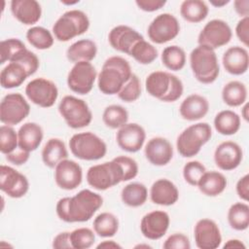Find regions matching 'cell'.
Here are the masks:
<instances>
[{
    "label": "cell",
    "instance_id": "obj_1",
    "mask_svg": "<svg viewBox=\"0 0 249 249\" xmlns=\"http://www.w3.org/2000/svg\"><path fill=\"white\" fill-rule=\"evenodd\" d=\"M102 196L90 190L84 189L73 196L60 198L55 206L57 217L66 223L87 222L102 206Z\"/></svg>",
    "mask_w": 249,
    "mask_h": 249
},
{
    "label": "cell",
    "instance_id": "obj_2",
    "mask_svg": "<svg viewBox=\"0 0 249 249\" xmlns=\"http://www.w3.org/2000/svg\"><path fill=\"white\" fill-rule=\"evenodd\" d=\"M132 74L130 64L125 58L120 55L110 56L104 61L97 75V87L104 94H118Z\"/></svg>",
    "mask_w": 249,
    "mask_h": 249
},
{
    "label": "cell",
    "instance_id": "obj_3",
    "mask_svg": "<svg viewBox=\"0 0 249 249\" xmlns=\"http://www.w3.org/2000/svg\"><path fill=\"white\" fill-rule=\"evenodd\" d=\"M147 92L163 102L178 100L184 91V86L180 78L166 71H154L145 80Z\"/></svg>",
    "mask_w": 249,
    "mask_h": 249
},
{
    "label": "cell",
    "instance_id": "obj_4",
    "mask_svg": "<svg viewBox=\"0 0 249 249\" xmlns=\"http://www.w3.org/2000/svg\"><path fill=\"white\" fill-rule=\"evenodd\" d=\"M190 66L195 78L201 84L214 83L220 74L217 54L206 46L198 45L191 52Z\"/></svg>",
    "mask_w": 249,
    "mask_h": 249
},
{
    "label": "cell",
    "instance_id": "obj_5",
    "mask_svg": "<svg viewBox=\"0 0 249 249\" xmlns=\"http://www.w3.org/2000/svg\"><path fill=\"white\" fill-rule=\"evenodd\" d=\"M89 28L88 15L81 10H69L63 13L53 25V34L59 42H67L86 33Z\"/></svg>",
    "mask_w": 249,
    "mask_h": 249
},
{
    "label": "cell",
    "instance_id": "obj_6",
    "mask_svg": "<svg viewBox=\"0 0 249 249\" xmlns=\"http://www.w3.org/2000/svg\"><path fill=\"white\" fill-rule=\"evenodd\" d=\"M212 136V128L207 123H197L186 127L177 137L176 148L184 158H192L197 155L201 147Z\"/></svg>",
    "mask_w": 249,
    "mask_h": 249
},
{
    "label": "cell",
    "instance_id": "obj_7",
    "mask_svg": "<svg viewBox=\"0 0 249 249\" xmlns=\"http://www.w3.org/2000/svg\"><path fill=\"white\" fill-rule=\"evenodd\" d=\"M69 148L74 157L83 160H97L107 153L103 139L90 131L74 134L69 140Z\"/></svg>",
    "mask_w": 249,
    "mask_h": 249
},
{
    "label": "cell",
    "instance_id": "obj_8",
    "mask_svg": "<svg viewBox=\"0 0 249 249\" xmlns=\"http://www.w3.org/2000/svg\"><path fill=\"white\" fill-rule=\"evenodd\" d=\"M58 112L67 125L74 129L88 126L92 120V113L88 103L73 95H65L61 99Z\"/></svg>",
    "mask_w": 249,
    "mask_h": 249
},
{
    "label": "cell",
    "instance_id": "obj_9",
    "mask_svg": "<svg viewBox=\"0 0 249 249\" xmlns=\"http://www.w3.org/2000/svg\"><path fill=\"white\" fill-rule=\"evenodd\" d=\"M88 184L97 191H106L123 182V171L113 159L111 161L90 166L87 171Z\"/></svg>",
    "mask_w": 249,
    "mask_h": 249
},
{
    "label": "cell",
    "instance_id": "obj_10",
    "mask_svg": "<svg viewBox=\"0 0 249 249\" xmlns=\"http://www.w3.org/2000/svg\"><path fill=\"white\" fill-rule=\"evenodd\" d=\"M30 113V106L22 94L12 92L6 94L0 103V121L6 125L21 123Z\"/></svg>",
    "mask_w": 249,
    "mask_h": 249
},
{
    "label": "cell",
    "instance_id": "obj_11",
    "mask_svg": "<svg viewBox=\"0 0 249 249\" xmlns=\"http://www.w3.org/2000/svg\"><path fill=\"white\" fill-rule=\"evenodd\" d=\"M97 79L95 67L89 61L74 63L67 75V86L75 93L85 95L91 91Z\"/></svg>",
    "mask_w": 249,
    "mask_h": 249
},
{
    "label": "cell",
    "instance_id": "obj_12",
    "mask_svg": "<svg viewBox=\"0 0 249 249\" xmlns=\"http://www.w3.org/2000/svg\"><path fill=\"white\" fill-rule=\"evenodd\" d=\"M180 23L176 17L169 13L158 15L149 24L147 34L155 44H165L178 36Z\"/></svg>",
    "mask_w": 249,
    "mask_h": 249
},
{
    "label": "cell",
    "instance_id": "obj_13",
    "mask_svg": "<svg viewBox=\"0 0 249 249\" xmlns=\"http://www.w3.org/2000/svg\"><path fill=\"white\" fill-rule=\"evenodd\" d=\"M26 97L35 105L42 108L52 107L58 96L56 85L46 78L40 77L31 80L25 87Z\"/></svg>",
    "mask_w": 249,
    "mask_h": 249
},
{
    "label": "cell",
    "instance_id": "obj_14",
    "mask_svg": "<svg viewBox=\"0 0 249 249\" xmlns=\"http://www.w3.org/2000/svg\"><path fill=\"white\" fill-rule=\"evenodd\" d=\"M232 31L229 23L223 19L215 18L208 21L197 37L198 45L206 46L214 51L230 43Z\"/></svg>",
    "mask_w": 249,
    "mask_h": 249
},
{
    "label": "cell",
    "instance_id": "obj_15",
    "mask_svg": "<svg viewBox=\"0 0 249 249\" xmlns=\"http://www.w3.org/2000/svg\"><path fill=\"white\" fill-rule=\"evenodd\" d=\"M0 189L12 198H20L27 194L29 182L25 175L14 167L2 164L0 166Z\"/></svg>",
    "mask_w": 249,
    "mask_h": 249
},
{
    "label": "cell",
    "instance_id": "obj_16",
    "mask_svg": "<svg viewBox=\"0 0 249 249\" xmlns=\"http://www.w3.org/2000/svg\"><path fill=\"white\" fill-rule=\"evenodd\" d=\"M194 237L197 248L216 249L222 242V234L215 221L202 218L198 220L194 228Z\"/></svg>",
    "mask_w": 249,
    "mask_h": 249
},
{
    "label": "cell",
    "instance_id": "obj_17",
    "mask_svg": "<svg viewBox=\"0 0 249 249\" xmlns=\"http://www.w3.org/2000/svg\"><path fill=\"white\" fill-rule=\"evenodd\" d=\"M55 184L62 190L72 191L79 187L83 180V169L75 160L65 159L54 167Z\"/></svg>",
    "mask_w": 249,
    "mask_h": 249
},
{
    "label": "cell",
    "instance_id": "obj_18",
    "mask_svg": "<svg viewBox=\"0 0 249 249\" xmlns=\"http://www.w3.org/2000/svg\"><path fill=\"white\" fill-rule=\"evenodd\" d=\"M169 224L170 218L165 211L154 210L142 217L140 231L147 239L158 240L166 233Z\"/></svg>",
    "mask_w": 249,
    "mask_h": 249
},
{
    "label": "cell",
    "instance_id": "obj_19",
    "mask_svg": "<svg viewBox=\"0 0 249 249\" xmlns=\"http://www.w3.org/2000/svg\"><path fill=\"white\" fill-rule=\"evenodd\" d=\"M146 132L143 126L136 123H127L119 128L116 134L118 146L128 153L138 152L144 145Z\"/></svg>",
    "mask_w": 249,
    "mask_h": 249
},
{
    "label": "cell",
    "instance_id": "obj_20",
    "mask_svg": "<svg viewBox=\"0 0 249 249\" xmlns=\"http://www.w3.org/2000/svg\"><path fill=\"white\" fill-rule=\"evenodd\" d=\"M243 159L241 147L233 141L227 140L220 143L214 151L215 164L221 170L230 171L239 166Z\"/></svg>",
    "mask_w": 249,
    "mask_h": 249
},
{
    "label": "cell",
    "instance_id": "obj_21",
    "mask_svg": "<svg viewBox=\"0 0 249 249\" xmlns=\"http://www.w3.org/2000/svg\"><path fill=\"white\" fill-rule=\"evenodd\" d=\"M142 39L144 38L138 31L124 24H120L113 27L108 34L110 46L114 50L128 55L135 43Z\"/></svg>",
    "mask_w": 249,
    "mask_h": 249
},
{
    "label": "cell",
    "instance_id": "obj_22",
    "mask_svg": "<svg viewBox=\"0 0 249 249\" xmlns=\"http://www.w3.org/2000/svg\"><path fill=\"white\" fill-rule=\"evenodd\" d=\"M144 154L150 163L156 166H163L169 163L173 158V147L163 137L151 138L144 148Z\"/></svg>",
    "mask_w": 249,
    "mask_h": 249
},
{
    "label": "cell",
    "instance_id": "obj_23",
    "mask_svg": "<svg viewBox=\"0 0 249 249\" xmlns=\"http://www.w3.org/2000/svg\"><path fill=\"white\" fill-rule=\"evenodd\" d=\"M222 63L228 73L234 76L242 75L249 67L248 52L240 46L230 47L223 54Z\"/></svg>",
    "mask_w": 249,
    "mask_h": 249
},
{
    "label": "cell",
    "instance_id": "obj_24",
    "mask_svg": "<svg viewBox=\"0 0 249 249\" xmlns=\"http://www.w3.org/2000/svg\"><path fill=\"white\" fill-rule=\"evenodd\" d=\"M150 198L153 203L162 206H170L177 202L179 191L176 185L166 178L156 180L150 189Z\"/></svg>",
    "mask_w": 249,
    "mask_h": 249
},
{
    "label": "cell",
    "instance_id": "obj_25",
    "mask_svg": "<svg viewBox=\"0 0 249 249\" xmlns=\"http://www.w3.org/2000/svg\"><path fill=\"white\" fill-rule=\"evenodd\" d=\"M11 12L15 18L25 25L37 23L42 16V8L36 0H13Z\"/></svg>",
    "mask_w": 249,
    "mask_h": 249
},
{
    "label": "cell",
    "instance_id": "obj_26",
    "mask_svg": "<svg viewBox=\"0 0 249 249\" xmlns=\"http://www.w3.org/2000/svg\"><path fill=\"white\" fill-rule=\"evenodd\" d=\"M209 110L208 100L197 93H193L187 96L179 107L181 117L186 121H198L206 116Z\"/></svg>",
    "mask_w": 249,
    "mask_h": 249
},
{
    "label": "cell",
    "instance_id": "obj_27",
    "mask_svg": "<svg viewBox=\"0 0 249 249\" xmlns=\"http://www.w3.org/2000/svg\"><path fill=\"white\" fill-rule=\"evenodd\" d=\"M18 147L32 152L35 151L42 143L44 132L40 124L34 122H27L23 124L18 130Z\"/></svg>",
    "mask_w": 249,
    "mask_h": 249
},
{
    "label": "cell",
    "instance_id": "obj_28",
    "mask_svg": "<svg viewBox=\"0 0 249 249\" xmlns=\"http://www.w3.org/2000/svg\"><path fill=\"white\" fill-rule=\"evenodd\" d=\"M227 184V178L223 173L215 170H206L200 177L196 187L207 196H217L226 190Z\"/></svg>",
    "mask_w": 249,
    "mask_h": 249
},
{
    "label": "cell",
    "instance_id": "obj_29",
    "mask_svg": "<svg viewBox=\"0 0 249 249\" xmlns=\"http://www.w3.org/2000/svg\"><path fill=\"white\" fill-rule=\"evenodd\" d=\"M97 53L96 44L89 39H81L71 44L66 50V57L73 63L81 61L90 62Z\"/></svg>",
    "mask_w": 249,
    "mask_h": 249
},
{
    "label": "cell",
    "instance_id": "obj_30",
    "mask_svg": "<svg viewBox=\"0 0 249 249\" xmlns=\"http://www.w3.org/2000/svg\"><path fill=\"white\" fill-rule=\"evenodd\" d=\"M41 155L44 164L50 168H54L58 162L68 158V151L61 139L51 138L44 145Z\"/></svg>",
    "mask_w": 249,
    "mask_h": 249
},
{
    "label": "cell",
    "instance_id": "obj_31",
    "mask_svg": "<svg viewBox=\"0 0 249 249\" xmlns=\"http://www.w3.org/2000/svg\"><path fill=\"white\" fill-rule=\"evenodd\" d=\"M24 67L18 62H9L0 73V84L3 89H14L21 86L28 78Z\"/></svg>",
    "mask_w": 249,
    "mask_h": 249
},
{
    "label": "cell",
    "instance_id": "obj_32",
    "mask_svg": "<svg viewBox=\"0 0 249 249\" xmlns=\"http://www.w3.org/2000/svg\"><path fill=\"white\" fill-rule=\"evenodd\" d=\"M241 120L232 110L220 111L214 118V127L222 135H233L240 128Z\"/></svg>",
    "mask_w": 249,
    "mask_h": 249
},
{
    "label": "cell",
    "instance_id": "obj_33",
    "mask_svg": "<svg viewBox=\"0 0 249 249\" xmlns=\"http://www.w3.org/2000/svg\"><path fill=\"white\" fill-rule=\"evenodd\" d=\"M209 8L202 0H185L180 5V15L188 22L197 23L204 20Z\"/></svg>",
    "mask_w": 249,
    "mask_h": 249
},
{
    "label": "cell",
    "instance_id": "obj_34",
    "mask_svg": "<svg viewBox=\"0 0 249 249\" xmlns=\"http://www.w3.org/2000/svg\"><path fill=\"white\" fill-rule=\"evenodd\" d=\"M222 99L230 107L243 105L247 99V88L240 81H231L222 89Z\"/></svg>",
    "mask_w": 249,
    "mask_h": 249
},
{
    "label": "cell",
    "instance_id": "obj_35",
    "mask_svg": "<svg viewBox=\"0 0 249 249\" xmlns=\"http://www.w3.org/2000/svg\"><path fill=\"white\" fill-rule=\"evenodd\" d=\"M122 201L129 207H139L148 198L147 187L139 182H131L125 185L121 192Z\"/></svg>",
    "mask_w": 249,
    "mask_h": 249
},
{
    "label": "cell",
    "instance_id": "obj_36",
    "mask_svg": "<svg viewBox=\"0 0 249 249\" xmlns=\"http://www.w3.org/2000/svg\"><path fill=\"white\" fill-rule=\"evenodd\" d=\"M93 231L100 237H112L119 230V219L110 212H102L93 220Z\"/></svg>",
    "mask_w": 249,
    "mask_h": 249
},
{
    "label": "cell",
    "instance_id": "obj_37",
    "mask_svg": "<svg viewBox=\"0 0 249 249\" xmlns=\"http://www.w3.org/2000/svg\"><path fill=\"white\" fill-rule=\"evenodd\" d=\"M228 222L235 231H245L249 226V206L245 202H235L228 210Z\"/></svg>",
    "mask_w": 249,
    "mask_h": 249
},
{
    "label": "cell",
    "instance_id": "obj_38",
    "mask_svg": "<svg viewBox=\"0 0 249 249\" xmlns=\"http://www.w3.org/2000/svg\"><path fill=\"white\" fill-rule=\"evenodd\" d=\"M104 124L112 129H119L127 124L128 112L122 105L112 104L107 106L102 114Z\"/></svg>",
    "mask_w": 249,
    "mask_h": 249
},
{
    "label": "cell",
    "instance_id": "obj_39",
    "mask_svg": "<svg viewBox=\"0 0 249 249\" xmlns=\"http://www.w3.org/2000/svg\"><path fill=\"white\" fill-rule=\"evenodd\" d=\"M160 57L162 64L171 71H180L186 64V53L177 45H171L163 49Z\"/></svg>",
    "mask_w": 249,
    "mask_h": 249
},
{
    "label": "cell",
    "instance_id": "obj_40",
    "mask_svg": "<svg viewBox=\"0 0 249 249\" xmlns=\"http://www.w3.org/2000/svg\"><path fill=\"white\" fill-rule=\"evenodd\" d=\"M26 50L24 43L18 38L2 40L0 43V63L16 61Z\"/></svg>",
    "mask_w": 249,
    "mask_h": 249
},
{
    "label": "cell",
    "instance_id": "obj_41",
    "mask_svg": "<svg viewBox=\"0 0 249 249\" xmlns=\"http://www.w3.org/2000/svg\"><path fill=\"white\" fill-rule=\"evenodd\" d=\"M28 43L38 50H48L54 42L52 32L43 26H32L26 32Z\"/></svg>",
    "mask_w": 249,
    "mask_h": 249
},
{
    "label": "cell",
    "instance_id": "obj_42",
    "mask_svg": "<svg viewBox=\"0 0 249 249\" xmlns=\"http://www.w3.org/2000/svg\"><path fill=\"white\" fill-rule=\"evenodd\" d=\"M129 55L132 56L138 63L147 65L154 62L159 53L154 45L147 42L145 39H142L135 43L129 53Z\"/></svg>",
    "mask_w": 249,
    "mask_h": 249
},
{
    "label": "cell",
    "instance_id": "obj_43",
    "mask_svg": "<svg viewBox=\"0 0 249 249\" xmlns=\"http://www.w3.org/2000/svg\"><path fill=\"white\" fill-rule=\"evenodd\" d=\"M94 231L89 228H78L70 232V240L73 249H89L95 241Z\"/></svg>",
    "mask_w": 249,
    "mask_h": 249
},
{
    "label": "cell",
    "instance_id": "obj_44",
    "mask_svg": "<svg viewBox=\"0 0 249 249\" xmlns=\"http://www.w3.org/2000/svg\"><path fill=\"white\" fill-rule=\"evenodd\" d=\"M141 83L137 75L132 74L129 80L124 85L121 90L118 92V97L124 102H134L141 95Z\"/></svg>",
    "mask_w": 249,
    "mask_h": 249
},
{
    "label": "cell",
    "instance_id": "obj_45",
    "mask_svg": "<svg viewBox=\"0 0 249 249\" xmlns=\"http://www.w3.org/2000/svg\"><path fill=\"white\" fill-rule=\"evenodd\" d=\"M18 147V132L10 126L3 124L0 126V152L8 155Z\"/></svg>",
    "mask_w": 249,
    "mask_h": 249
},
{
    "label": "cell",
    "instance_id": "obj_46",
    "mask_svg": "<svg viewBox=\"0 0 249 249\" xmlns=\"http://www.w3.org/2000/svg\"><path fill=\"white\" fill-rule=\"evenodd\" d=\"M206 171L205 166L198 160L188 161L183 167V177L191 186H196L200 177Z\"/></svg>",
    "mask_w": 249,
    "mask_h": 249
},
{
    "label": "cell",
    "instance_id": "obj_47",
    "mask_svg": "<svg viewBox=\"0 0 249 249\" xmlns=\"http://www.w3.org/2000/svg\"><path fill=\"white\" fill-rule=\"evenodd\" d=\"M114 160L120 164L123 171V182L129 181L136 177L138 174V164L130 157L127 156H119L114 158Z\"/></svg>",
    "mask_w": 249,
    "mask_h": 249
},
{
    "label": "cell",
    "instance_id": "obj_48",
    "mask_svg": "<svg viewBox=\"0 0 249 249\" xmlns=\"http://www.w3.org/2000/svg\"><path fill=\"white\" fill-rule=\"evenodd\" d=\"M14 62H18V63L21 64L24 67V69L26 70L28 76L35 74L40 65L38 56L34 53L29 51L28 49Z\"/></svg>",
    "mask_w": 249,
    "mask_h": 249
},
{
    "label": "cell",
    "instance_id": "obj_49",
    "mask_svg": "<svg viewBox=\"0 0 249 249\" xmlns=\"http://www.w3.org/2000/svg\"><path fill=\"white\" fill-rule=\"evenodd\" d=\"M163 249H190L191 242L187 235L184 233L170 234L162 244Z\"/></svg>",
    "mask_w": 249,
    "mask_h": 249
},
{
    "label": "cell",
    "instance_id": "obj_50",
    "mask_svg": "<svg viewBox=\"0 0 249 249\" xmlns=\"http://www.w3.org/2000/svg\"><path fill=\"white\" fill-rule=\"evenodd\" d=\"M235 35L238 40L245 46L249 45V17L241 18L235 26Z\"/></svg>",
    "mask_w": 249,
    "mask_h": 249
},
{
    "label": "cell",
    "instance_id": "obj_51",
    "mask_svg": "<svg viewBox=\"0 0 249 249\" xmlns=\"http://www.w3.org/2000/svg\"><path fill=\"white\" fill-rule=\"evenodd\" d=\"M5 156H6V160L9 162H11L12 164L22 165V164L26 163L27 160H29L30 152H27V151L21 149L20 147H18L15 151H13L12 153L5 155Z\"/></svg>",
    "mask_w": 249,
    "mask_h": 249
},
{
    "label": "cell",
    "instance_id": "obj_52",
    "mask_svg": "<svg viewBox=\"0 0 249 249\" xmlns=\"http://www.w3.org/2000/svg\"><path fill=\"white\" fill-rule=\"evenodd\" d=\"M135 4L140 10L144 12L152 13L161 9L166 4V1L165 0H136Z\"/></svg>",
    "mask_w": 249,
    "mask_h": 249
},
{
    "label": "cell",
    "instance_id": "obj_53",
    "mask_svg": "<svg viewBox=\"0 0 249 249\" xmlns=\"http://www.w3.org/2000/svg\"><path fill=\"white\" fill-rule=\"evenodd\" d=\"M52 246L55 249H73L70 240V231H62L56 234Z\"/></svg>",
    "mask_w": 249,
    "mask_h": 249
},
{
    "label": "cell",
    "instance_id": "obj_54",
    "mask_svg": "<svg viewBox=\"0 0 249 249\" xmlns=\"http://www.w3.org/2000/svg\"><path fill=\"white\" fill-rule=\"evenodd\" d=\"M236 194L238 197L244 201H248L249 198V175L245 174L236 183Z\"/></svg>",
    "mask_w": 249,
    "mask_h": 249
},
{
    "label": "cell",
    "instance_id": "obj_55",
    "mask_svg": "<svg viewBox=\"0 0 249 249\" xmlns=\"http://www.w3.org/2000/svg\"><path fill=\"white\" fill-rule=\"evenodd\" d=\"M235 13L241 17H249V1L248 0H235L233 2Z\"/></svg>",
    "mask_w": 249,
    "mask_h": 249
},
{
    "label": "cell",
    "instance_id": "obj_56",
    "mask_svg": "<svg viewBox=\"0 0 249 249\" xmlns=\"http://www.w3.org/2000/svg\"><path fill=\"white\" fill-rule=\"evenodd\" d=\"M97 249H100V248H105V249H115V248H122V246L117 243L116 241L114 240H104L102 242H100L97 246H96Z\"/></svg>",
    "mask_w": 249,
    "mask_h": 249
},
{
    "label": "cell",
    "instance_id": "obj_57",
    "mask_svg": "<svg viewBox=\"0 0 249 249\" xmlns=\"http://www.w3.org/2000/svg\"><path fill=\"white\" fill-rule=\"evenodd\" d=\"M224 248H246L245 244L239 239H229L223 246Z\"/></svg>",
    "mask_w": 249,
    "mask_h": 249
},
{
    "label": "cell",
    "instance_id": "obj_58",
    "mask_svg": "<svg viewBox=\"0 0 249 249\" xmlns=\"http://www.w3.org/2000/svg\"><path fill=\"white\" fill-rule=\"evenodd\" d=\"M229 3H230L229 0H220V1H218V0H211L210 1V4L212 6H214V7H216V8H221V7H223V6H225V5L229 4Z\"/></svg>",
    "mask_w": 249,
    "mask_h": 249
},
{
    "label": "cell",
    "instance_id": "obj_59",
    "mask_svg": "<svg viewBox=\"0 0 249 249\" xmlns=\"http://www.w3.org/2000/svg\"><path fill=\"white\" fill-rule=\"evenodd\" d=\"M248 103H244V105H243V107L241 108V117L244 119V121L245 122H248V117H249V115H248Z\"/></svg>",
    "mask_w": 249,
    "mask_h": 249
},
{
    "label": "cell",
    "instance_id": "obj_60",
    "mask_svg": "<svg viewBox=\"0 0 249 249\" xmlns=\"http://www.w3.org/2000/svg\"><path fill=\"white\" fill-rule=\"evenodd\" d=\"M141 247H145V248H152L150 245L148 244H139V245H136L135 248H141Z\"/></svg>",
    "mask_w": 249,
    "mask_h": 249
}]
</instances>
